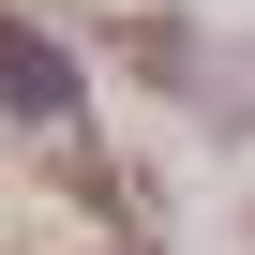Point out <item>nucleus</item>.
<instances>
[{"mask_svg":"<svg viewBox=\"0 0 255 255\" xmlns=\"http://www.w3.org/2000/svg\"><path fill=\"white\" fill-rule=\"evenodd\" d=\"M0 90H15V105H45V120H60V105H75V75H60V60H45V45H15V30H0Z\"/></svg>","mask_w":255,"mask_h":255,"instance_id":"obj_1","label":"nucleus"}]
</instances>
